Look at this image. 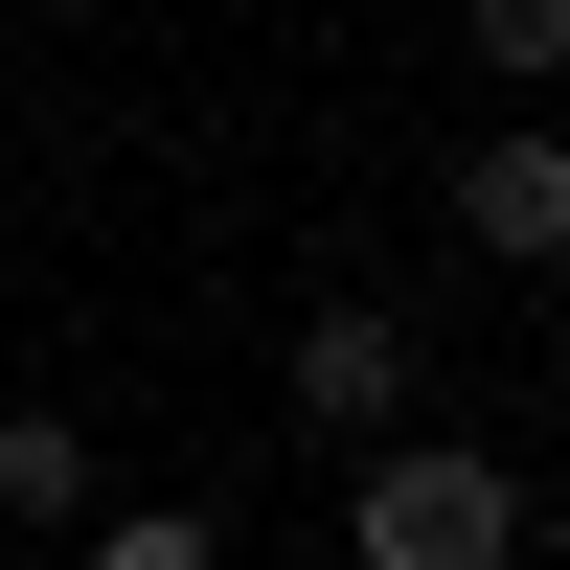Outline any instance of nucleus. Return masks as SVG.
Returning <instances> with one entry per match:
<instances>
[{
    "label": "nucleus",
    "instance_id": "7ed1b4c3",
    "mask_svg": "<svg viewBox=\"0 0 570 570\" xmlns=\"http://www.w3.org/2000/svg\"><path fill=\"white\" fill-rule=\"evenodd\" d=\"M434 206H456V252H480V274H548V252H570V160H548L525 115H502V137H456V183H434Z\"/></svg>",
    "mask_w": 570,
    "mask_h": 570
},
{
    "label": "nucleus",
    "instance_id": "20e7f679",
    "mask_svg": "<svg viewBox=\"0 0 570 570\" xmlns=\"http://www.w3.org/2000/svg\"><path fill=\"white\" fill-rule=\"evenodd\" d=\"M0 525H91V434H69V411H0Z\"/></svg>",
    "mask_w": 570,
    "mask_h": 570
},
{
    "label": "nucleus",
    "instance_id": "f03ea898",
    "mask_svg": "<svg viewBox=\"0 0 570 570\" xmlns=\"http://www.w3.org/2000/svg\"><path fill=\"white\" fill-rule=\"evenodd\" d=\"M274 389H297V434H343V456L411 434V320H389V297H320L297 343H274Z\"/></svg>",
    "mask_w": 570,
    "mask_h": 570
},
{
    "label": "nucleus",
    "instance_id": "423d86ee",
    "mask_svg": "<svg viewBox=\"0 0 570 570\" xmlns=\"http://www.w3.org/2000/svg\"><path fill=\"white\" fill-rule=\"evenodd\" d=\"M456 46H480L502 91H548V69H570V0H456Z\"/></svg>",
    "mask_w": 570,
    "mask_h": 570
},
{
    "label": "nucleus",
    "instance_id": "39448f33",
    "mask_svg": "<svg viewBox=\"0 0 570 570\" xmlns=\"http://www.w3.org/2000/svg\"><path fill=\"white\" fill-rule=\"evenodd\" d=\"M69 570H228V525H206V502H91Z\"/></svg>",
    "mask_w": 570,
    "mask_h": 570
},
{
    "label": "nucleus",
    "instance_id": "f257e3e1",
    "mask_svg": "<svg viewBox=\"0 0 570 570\" xmlns=\"http://www.w3.org/2000/svg\"><path fill=\"white\" fill-rule=\"evenodd\" d=\"M525 456H480V434H365V480H343V570H525Z\"/></svg>",
    "mask_w": 570,
    "mask_h": 570
}]
</instances>
